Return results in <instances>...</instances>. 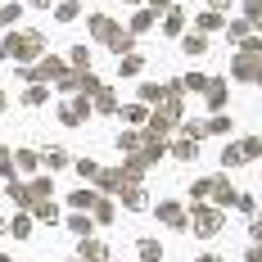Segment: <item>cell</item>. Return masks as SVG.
Wrapping results in <instances>:
<instances>
[{
	"label": "cell",
	"mask_w": 262,
	"mask_h": 262,
	"mask_svg": "<svg viewBox=\"0 0 262 262\" xmlns=\"http://www.w3.org/2000/svg\"><path fill=\"white\" fill-rule=\"evenodd\" d=\"M27 50H36V36H18V41H5V54L14 59V54H27Z\"/></svg>",
	"instance_id": "cell-1"
},
{
	"label": "cell",
	"mask_w": 262,
	"mask_h": 262,
	"mask_svg": "<svg viewBox=\"0 0 262 262\" xmlns=\"http://www.w3.org/2000/svg\"><path fill=\"white\" fill-rule=\"evenodd\" d=\"M81 253H86V258H104V244H95V239H91V244H81Z\"/></svg>",
	"instance_id": "cell-2"
},
{
	"label": "cell",
	"mask_w": 262,
	"mask_h": 262,
	"mask_svg": "<svg viewBox=\"0 0 262 262\" xmlns=\"http://www.w3.org/2000/svg\"><path fill=\"white\" fill-rule=\"evenodd\" d=\"M73 204H77V208H91V204H95V194H86V190H77V194H73Z\"/></svg>",
	"instance_id": "cell-3"
},
{
	"label": "cell",
	"mask_w": 262,
	"mask_h": 262,
	"mask_svg": "<svg viewBox=\"0 0 262 262\" xmlns=\"http://www.w3.org/2000/svg\"><path fill=\"white\" fill-rule=\"evenodd\" d=\"M154 5H167V0H154Z\"/></svg>",
	"instance_id": "cell-4"
},
{
	"label": "cell",
	"mask_w": 262,
	"mask_h": 262,
	"mask_svg": "<svg viewBox=\"0 0 262 262\" xmlns=\"http://www.w3.org/2000/svg\"><path fill=\"white\" fill-rule=\"evenodd\" d=\"M204 262H217V258H204Z\"/></svg>",
	"instance_id": "cell-5"
}]
</instances>
